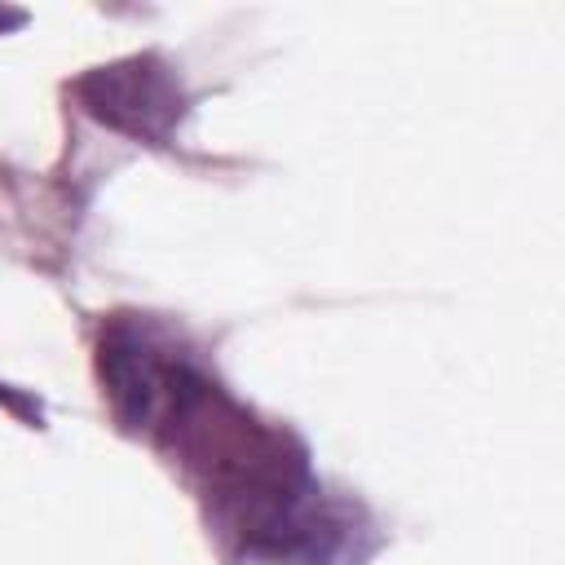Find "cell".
<instances>
[{
    "mask_svg": "<svg viewBox=\"0 0 565 565\" xmlns=\"http://www.w3.org/2000/svg\"><path fill=\"white\" fill-rule=\"evenodd\" d=\"M84 93L102 119H110L115 128L141 132V137H163L181 115V97H177L172 79L141 57L119 62V66H102L84 84Z\"/></svg>",
    "mask_w": 565,
    "mask_h": 565,
    "instance_id": "cell-1",
    "label": "cell"
}]
</instances>
